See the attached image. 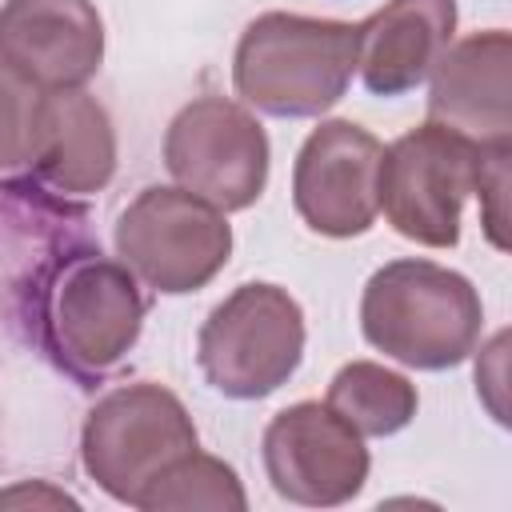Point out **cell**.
Here are the masks:
<instances>
[{"label":"cell","mask_w":512,"mask_h":512,"mask_svg":"<svg viewBox=\"0 0 512 512\" xmlns=\"http://www.w3.org/2000/svg\"><path fill=\"white\" fill-rule=\"evenodd\" d=\"M0 504H76L72 496H64V492H48V488H12V492H4L0 496Z\"/></svg>","instance_id":"d6986e66"},{"label":"cell","mask_w":512,"mask_h":512,"mask_svg":"<svg viewBox=\"0 0 512 512\" xmlns=\"http://www.w3.org/2000/svg\"><path fill=\"white\" fill-rule=\"evenodd\" d=\"M304 316L276 284L236 288L200 328V368L224 396L256 400L276 392L300 364Z\"/></svg>","instance_id":"5b68a950"},{"label":"cell","mask_w":512,"mask_h":512,"mask_svg":"<svg viewBox=\"0 0 512 512\" xmlns=\"http://www.w3.org/2000/svg\"><path fill=\"white\" fill-rule=\"evenodd\" d=\"M264 468L284 500L328 508L360 492L368 452L328 404H292L264 432Z\"/></svg>","instance_id":"ba28073f"},{"label":"cell","mask_w":512,"mask_h":512,"mask_svg":"<svg viewBox=\"0 0 512 512\" xmlns=\"http://www.w3.org/2000/svg\"><path fill=\"white\" fill-rule=\"evenodd\" d=\"M476 288L440 264L396 260L380 268L360 304L364 336L400 364L448 368L460 364L480 336Z\"/></svg>","instance_id":"7a4b0ae2"},{"label":"cell","mask_w":512,"mask_h":512,"mask_svg":"<svg viewBox=\"0 0 512 512\" xmlns=\"http://www.w3.org/2000/svg\"><path fill=\"white\" fill-rule=\"evenodd\" d=\"M32 164L60 192L104 188L116 168V136L108 124V112L88 92H76V88L48 92Z\"/></svg>","instance_id":"5bb4252c"},{"label":"cell","mask_w":512,"mask_h":512,"mask_svg":"<svg viewBox=\"0 0 512 512\" xmlns=\"http://www.w3.org/2000/svg\"><path fill=\"white\" fill-rule=\"evenodd\" d=\"M192 448L196 428L184 404L160 384H128L108 392L84 424V468L108 496L124 504H140L156 476H164Z\"/></svg>","instance_id":"277c9868"},{"label":"cell","mask_w":512,"mask_h":512,"mask_svg":"<svg viewBox=\"0 0 512 512\" xmlns=\"http://www.w3.org/2000/svg\"><path fill=\"white\" fill-rule=\"evenodd\" d=\"M168 172L220 212L248 208L268 180L264 128L224 96L192 100L164 140Z\"/></svg>","instance_id":"52a82bcc"},{"label":"cell","mask_w":512,"mask_h":512,"mask_svg":"<svg viewBox=\"0 0 512 512\" xmlns=\"http://www.w3.org/2000/svg\"><path fill=\"white\" fill-rule=\"evenodd\" d=\"M44 92L0 60V168L32 164Z\"/></svg>","instance_id":"e0dca14e"},{"label":"cell","mask_w":512,"mask_h":512,"mask_svg":"<svg viewBox=\"0 0 512 512\" xmlns=\"http://www.w3.org/2000/svg\"><path fill=\"white\" fill-rule=\"evenodd\" d=\"M360 32V76L376 96H400L416 88L448 52L456 32V0H392Z\"/></svg>","instance_id":"4fadbf2b"},{"label":"cell","mask_w":512,"mask_h":512,"mask_svg":"<svg viewBox=\"0 0 512 512\" xmlns=\"http://www.w3.org/2000/svg\"><path fill=\"white\" fill-rule=\"evenodd\" d=\"M244 504L248 500L236 472L192 448L164 476H156V484L140 496L136 508H244Z\"/></svg>","instance_id":"2e32d148"},{"label":"cell","mask_w":512,"mask_h":512,"mask_svg":"<svg viewBox=\"0 0 512 512\" xmlns=\"http://www.w3.org/2000/svg\"><path fill=\"white\" fill-rule=\"evenodd\" d=\"M140 316L144 300L136 280L112 260L84 256L60 276L48 324L68 368L88 380L92 372L100 376L104 368H112L132 348Z\"/></svg>","instance_id":"30bf717a"},{"label":"cell","mask_w":512,"mask_h":512,"mask_svg":"<svg viewBox=\"0 0 512 512\" xmlns=\"http://www.w3.org/2000/svg\"><path fill=\"white\" fill-rule=\"evenodd\" d=\"M116 248L124 264L152 284L156 292H192L204 288L232 252V228L208 200L180 188L140 192L120 224Z\"/></svg>","instance_id":"8992f818"},{"label":"cell","mask_w":512,"mask_h":512,"mask_svg":"<svg viewBox=\"0 0 512 512\" xmlns=\"http://www.w3.org/2000/svg\"><path fill=\"white\" fill-rule=\"evenodd\" d=\"M380 140L348 120L320 124L296 156V212L320 236H360L372 228L380 196Z\"/></svg>","instance_id":"9c48e42d"},{"label":"cell","mask_w":512,"mask_h":512,"mask_svg":"<svg viewBox=\"0 0 512 512\" xmlns=\"http://www.w3.org/2000/svg\"><path fill=\"white\" fill-rule=\"evenodd\" d=\"M476 192H480V200H484V228H488V240H492L496 248H508V236H504V192H508V140H500V144H484Z\"/></svg>","instance_id":"ac0fdd59"},{"label":"cell","mask_w":512,"mask_h":512,"mask_svg":"<svg viewBox=\"0 0 512 512\" xmlns=\"http://www.w3.org/2000/svg\"><path fill=\"white\" fill-rule=\"evenodd\" d=\"M512 40L508 32H476L436 60L428 116L476 144H500L512 132Z\"/></svg>","instance_id":"7c38bea8"},{"label":"cell","mask_w":512,"mask_h":512,"mask_svg":"<svg viewBox=\"0 0 512 512\" xmlns=\"http://www.w3.org/2000/svg\"><path fill=\"white\" fill-rule=\"evenodd\" d=\"M328 408L360 436H392L416 416V388L380 364L356 360L332 376Z\"/></svg>","instance_id":"9a60e30c"},{"label":"cell","mask_w":512,"mask_h":512,"mask_svg":"<svg viewBox=\"0 0 512 512\" xmlns=\"http://www.w3.org/2000/svg\"><path fill=\"white\" fill-rule=\"evenodd\" d=\"M360 32L340 20L264 12L236 48V92L272 116H316L332 108L356 68Z\"/></svg>","instance_id":"6da1fadb"},{"label":"cell","mask_w":512,"mask_h":512,"mask_svg":"<svg viewBox=\"0 0 512 512\" xmlns=\"http://www.w3.org/2000/svg\"><path fill=\"white\" fill-rule=\"evenodd\" d=\"M484 144L444 128L424 124L404 132L380 156L376 196L388 224L428 248H452L460 240V208L476 192Z\"/></svg>","instance_id":"3957f363"},{"label":"cell","mask_w":512,"mask_h":512,"mask_svg":"<svg viewBox=\"0 0 512 512\" xmlns=\"http://www.w3.org/2000/svg\"><path fill=\"white\" fill-rule=\"evenodd\" d=\"M104 56L92 0H8L0 8V60L36 88H80Z\"/></svg>","instance_id":"8fae6325"}]
</instances>
